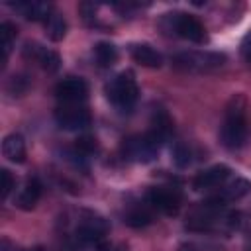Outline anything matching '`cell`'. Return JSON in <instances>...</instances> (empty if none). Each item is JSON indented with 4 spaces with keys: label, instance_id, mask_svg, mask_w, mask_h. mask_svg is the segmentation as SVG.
<instances>
[{
    "label": "cell",
    "instance_id": "10",
    "mask_svg": "<svg viewBox=\"0 0 251 251\" xmlns=\"http://www.w3.org/2000/svg\"><path fill=\"white\" fill-rule=\"evenodd\" d=\"M231 175V169L227 165H212L208 169H204L202 173H198L192 180L194 190H212V188H220L227 182Z\"/></svg>",
    "mask_w": 251,
    "mask_h": 251
},
{
    "label": "cell",
    "instance_id": "25",
    "mask_svg": "<svg viewBox=\"0 0 251 251\" xmlns=\"http://www.w3.org/2000/svg\"><path fill=\"white\" fill-rule=\"evenodd\" d=\"M241 55H243L245 61L251 63V31H249V33L243 37V41H241Z\"/></svg>",
    "mask_w": 251,
    "mask_h": 251
},
{
    "label": "cell",
    "instance_id": "21",
    "mask_svg": "<svg viewBox=\"0 0 251 251\" xmlns=\"http://www.w3.org/2000/svg\"><path fill=\"white\" fill-rule=\"evenodd\" d=\"M45 33H47V37L51 41H61L65 37V33H67V22H65V18L61 14H57V12H53L47 18V22H45Z\"/></svg>",
    "mask_w": 251,
    "mask_h": 251
},
{
    "label": "cell",
    "instance_id": "13",
    "mask_svg": "<svg viewBox=\"0 0 251 251\" xmlns=\"http://www.w3.org/2000/svg\"><path fill=\"white\" fill-rule=\"evenodd\" d=\"M129 53H131V59L135 63H139L141 67L159 69L163 65V55L155 47H151L149 43H133L129 47Z\"/></svg>",
    "mask_w": 251,
    "mask_h": 251
},
{
    "label": "cell",
    "instance_id": "9",
    "mask_svg": "<svg viewBox=\"0 0 251 251\" xmlns=\"http://www.w3.org/2000/svg\"><path fill=\"white\" fill-rule=\"evenodd\" d=\"M55 96L63 104H82L88 96V84L80 76H69L57 82Z\"/></svg>",
    "mask_w": 251,
    "mask_h": 251
},
{
    "label": "cell",
    "instance_id": "18",
    "mask_svg": "<svg viewBox=\"0 0 251 251\" xmlns=\"http://www.w3.org/2000/svg\"><path fill=\"white\" fill-rule=\"evenodd\" d=\"M124 222L131 227H143V226H149L153 222V208L149 204H143V206H133L126 212L124 216Z\"/></svg>",
    "mask_w": 251,
    "mask_h": 251
},
{
    "label": "cell",
    "instance_id": "17",
    "mask_svg": "<svg viewBox=\"0 0 251 251\" xmlns=\"http://www.w3.org/2000/svg\"><path fill=\"white\" fill-rule=\"evenodd\" d=\"M16 8L27 20H33V22H47V18L53 14L51 4H45V2H24V4H18Z\"/></svg>",
    "mask_w": 251,
    "mask_h": 251
},
{
    "label": "cell",
    "instance_id": "28",
    "mask_svg": "<svg viewBox=\"0 0 251 251\" xmlns=\"http://www.w3.org/2000/svg\"><path fill=\"white\" fill-rule=\"evenodd\" d=\"M249 251H251V249H249Z\"/></svg>",
    "mask_w": 251,
    "mask_h": 251
},
{
    "label": "cell",
    "instance_id": "14",
    "mask_svg": "<svg viewBox=\"0 0 251 251\" xmlns=\"http://www.w3.org/2000/svg\"><path fill=\"white\" fill-rule=\"evenodd\" d=\"M2 153L12 163H24L25 161V141L20 133H10L2 141Z\"/></svg>",
    "mask_w": 251,
    "mask_h": 251
},
{
    "label": "cell",
    "instance_id": "12",
    "mask_svg": "<svg viewBox=\"0 0 251 251\" xmlns=\"http://www.w3.org/2000/svg\"><path fill=\"white\" fill-rule=\"evenodd\" d=\"M41 188H43V186H41V182H39L35 176L27 178V180L24 182V186L20 188L18 196H16V206H18L20 210H24V212L33 210V208L37 206L39 198H41Z\"/></svg>",
    "mask_w": 251,
    "mask_h": 251
},
{
    "label": "cell",
    "instance_id": "8",
    "mask_svg": "<svg viewBox=\"0 0 251 251\" xmlns=\"http://www.w3.org/2000/svg\"><path fill=\"white\" fill-rule=\"evenodd\" d=\"M226 61L224 55L220 53H198V51H188V53H178L173 63L178 69H186V71H208V69H216Z\"/></svg>",
    "mask_w": 251,
    "mask_h": 251
},
{
    "label": "cell",
    "instance_id": "3",
    "mask_svg": "<svg viewBox=\"0 0 251 251\" xmlns=\"http://www.w3.org/2000/svg\"><path fill=\"white\" fill-rule=\"evenodd\" d=\"M159 147L161 143L149 131H145V133L126 137L122 143V155L133 163H151L157 159Z\"/></svg>",
    "mask_w": 251,
    "mask_h": 251
},
{
    "label": "cell",
    "instance_id": "7",
    "mask_svg": "<svg viewBox=\"0 0 251 251\" xmlns=\"http://www.w3.org/2000/svg\"><path fill=\"white\" fill-rule=\"evenodd\" d=\"M108 231V224L102 216L98 214H92V212H86L84 218H80L78 226H76V241L82 243V245H92V243H98Z\"/></svg>",
    "mask_w": 251,
    "mask_h": 251
},
{
    "label": "cell",
    "instance_id": "19",
    "mask_svg": "<svg viewBox=\"0 0 251 251\" xmlns=\"http://www.w3.org/2000/svg\"><path fill=\"white\" fill-rule=\"evenodd\" d=\"M16 35H18V29L12 22H2L0 24V47H2V63L8 61L10 53H12V47L16 43Z\"/></svg>",
    "mask_w": 251,
    "mask_h": 251
},
{
    "label": "cell",
    "instance_id": "5",
    "mask_svg": "<svg viewBox=\"0 0 251 251\" xmlns=\"http://www.w3.org/2000/svg\"><path fill=\"white\" fill-rule=\"evenodd\" d=\"M167 20L171 22V29L178 37L188 39L192 43H204L206 41V29L198 18L184 14V12H176V14H167Z\"/></svg>",
    "mask_w": 251,
    "mask_h": 251
},
{
    "label": "cell",
    "instance_id": "24",
    "mask_svg": "<svg viewBox=\"0 0 251 251\" xmlns=\"http://www.w3.org/2000/svg\"><path fill=\"white\" fill-rule=\"evenodd\" d=\"M0 173H2V198L6 200L10 196V192L14 190V176L8 169H2Z\"/></svg>",
    "mask_w": 251,
    "mask_h": 251
},
{
    "label": "cell",
    "instance_id": "15",
    "mask_svg": "<svg viewBox=\"0 0 251 251\" xmlns=\"http://www.w3.org/2000/svg\"><path fill=\"white\" fill-rule=\"evenodd\" d=\"M249 192H251V182L247 178H243V176H235L233 180H229V182H226L222 186L220 198L226 200V202H233V200L243 198Z\"/></svg>",
    "mask_w": 251,
    "mask_h": 251
},
{
    "label": "cell",
    "instance_id": "20",
    "mask_svg": "<svg viewBox=\"0 0 251 251\" xmlns=\"http://www.w3.org/2000/svg\"><path fill=\"white\" fill-rule=\"evenodd\" d=\"M94 57L100 67H112L118 61V49L110 41H98L94 45Z\"/></svg>",
    "mask_w": 251,
    "mask_h": 251
},
{
    "label": "cell",
    "instance_id": "4",
    "mask_svg": "<svg viewBox=\"0 0 251 251\" xmlns=\"http://www.w3.org/2000/svg\"><path fill=\"white\" fill-rule=\"evenodd\" d=\"M145 200L153 210H157L165 216H176L180 210V204H182L180 192L173 186H153L147 190Z\"/></svg>",
    "mask_w": 251,
    "mask_h": 251
},
{
    "label": "cell",
    "instance_id": "27",
    "mask_svg": "<svg viewBox=\"0 0 251 251\" xmlns=\"http://www.w3.org/2000/svg\"><path fill=\"white\" fill-rule=\"evenodd\" d=\"M178 251H196V247H194L192 243H182V245L178 247Z\"/></svg>",
    "mask_w": 251,
    "mask_h": 251
},
{
    "label": "cell",
    "instance_id": "16",
    "mask_svg": "<svg viewBox=\"0 0 251 251\" xmlns=\"http://www.w3.org/2000/svg\"><path fill=\"white\" fill-rule=\"evenodd\" d=\"M175 131V126H173V120L169 118L167 112H157L153 116V122H151V127H149V133L159 141H167Z\"/></svg>",
    "mask_w": 251,
    "mask_h": 251
},
{
    "label": "cell",
    "instance_id": "2",
    "mask_svg": "<svg viewBox=\"0 0 251 251\" xmlns=\"http://www.w3.org/2000/svg\"><path fill=\"white\" fill-rule=\"evenodd\" d=\"M137 96H139V88H137V82L131 71H124L116 75L106 84V98L120 112H129L135 106Z\"/></svg>",
    "mask_w": 251,
    "mask_h": 251
},
{
    "label": "cell",
    "instance_id": "6",
    "mask_svg": "<svg viewBox=\"0 0 251 251\" xmlns=\"http://www.w3.org/2000/svg\"><path fill=\"white\" fill-rule=\"evenodd\" d=\"M55 122L61 129L67 131H78L90 126L92 116L82 104H63L55 110Z\"/></svg>",
    "mask_w": 251,
    "mask_h": 251
},
{
    "label": "cell",
    "instance_id": "11",
    "mask_svg": "<svg viewBox=\"0 0 251 251\" xmlns=\"http://www.w3.org/2000/svg\"><path fill=\"white\" fill-rule=\"evenodd\" d=\"M24 55L31 61H35L43 71L47 73H55L59 67H61V59L55 51L39 45V43H25L24 47Z\"/></svg>",
    "mask_w": 251,
    "mask_h": 251
},
{
    "label": "cell",
    "instance_id": "23",
    "mask_svg": "<svg viewBox=\"0 0 251 251\" xmlns=\"http://www.w3.org/2000/svg\"><path fill=\"white\" fill-rule=\"evenodd\" d=\"M171 153H173V161H175V165L178 169H184V167L190 165V151H188V147L184 143H176Z\"/></svg>",
    "mask_w": 251,
    "mask_h": 251
},
{
    "label": "cell",
    "instance_id": "26",
    "mask_svg": "<svg viewBox=\"0 0 251 251\" xmlns=\"http://www.w3.org/2000/svg\"><path fill=\"white\" fill-rule=\"evenodd\" d=\"M98 251H122V249H118L116 245H110V243H102L98 247Z\"/></svg>",
    "mask_w": 251,
    "mask_h": 251
},
{
    "label": "cell",
    "instance_id": "1",
    "mask_svg": "<svg viewBox=\"0 0 251 251\" xmlns=\"http://www.w3.org/2000/svg\"><path fill=\"white\" fill-rule=\"evenodd\" d=\"M247 116L243 96H233L226 108L224 124L220 129V139L227 149H239L247 141Z\"/></svg>",
    "mask_w": 251,
    "mask_h": 251
},
{
    "label": "cell",
    "instance_id": "22",
    "mask_svg": "<svg viewBox=\"0 0 251 251\" xmlns=\"http://www.w3.org/2000/svg\"><path fill=\"white\" fill-rule=\"evenodd\" d=\"M96 151H98V143H96V139L90 137V135H80V137L76 139V143H75V155H76V157L86 159V157L94 155Z\"/></svg>",
    "mask_w": 251,
    "mask_h": 251
}]
</instances>
